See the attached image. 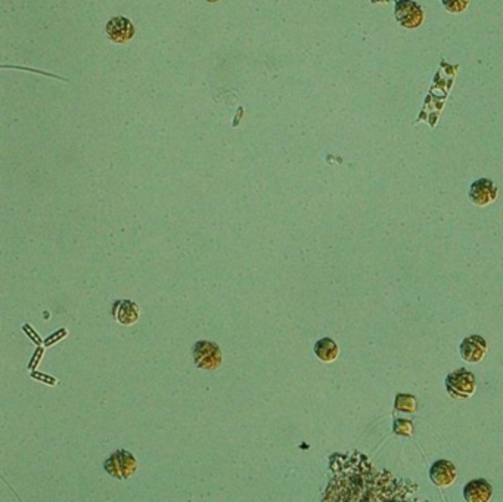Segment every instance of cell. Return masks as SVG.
<instances>
[{
  "label": "cell",
  "instance_id": "8fae6325",
  "mask_svg": "<svg viewBox=\"0 0 503 502\" xmlns=\"http://www.w3.org/2000/svg\"><path fill=\"white\" fill-rule=\"evenodd\" d=\"M314 355L322 362L331 364L338 359L339 347L332 338H320L314 345Z\"/></svg>",
  "mask_w": 503,
  "mask_h": 502
},
{
  "label": "cell",
  "instance_id": "277c9868",
  "mask_svg": "<svg viewBox=\"0 0 503 502\" xmlns=\"http://www.w3.org/2000/svg\"><path fill=\"white\" fill-rule=\"evenodd\" d=\"M394 15L397 23L409 30L418 28L424 23V11L413 0H397Z\"/></svg>",
  "mask_w": 503,
  "mask_h": 502
},
{
  "label": "cell",
  "instance_id": "7c38bea8",
  "mask_svg": "<svg viewBox=\"0 0 503 502\" xmlns=\"http://www.w3.org/2000/svg\"><path fill=\"white\" fill-rule=\"evenodd\" d=\"M418 408V400L413 394L398 393L394 400V409L403 414H415Z\"/></svg>",
  "mask_w": 503,
  "mask_h": 502
},
{
  "label": "cell",
  "instance_id": "6da1fadb",
  "mask_svg": "<svg viewBox=\"0 0 503 502\" xmlns=\"http://www.w3.org/2000/svg\"><path fill=\"white\" fill-rule=\"evenodd\" d=\"M446 390L452 399L465 400L470 399L477 390L475 375L465 370L459 368L446 377Z\"/></svg>",
  "mask_w": 503,
  "mask_h": 502
},
{
  "label": "cell",
  "instance_id": "8992f818",
  "mask_svg": "<svg viewBox=\"0 0 503 502\" xmlns=\"http://www.w3.org/2000/svg\"><path fill=\"white\" fill-rule=\"evenodd\" d=\"M497 192H499L497 187L494 185L493 180L487 177H481L471 185L468 197L472 204L478 207H485L493 203V201L497 198Z\"/></svg>",
  "mask_w": 503,
  "mask_h": 502
},
{
  "label": "cell",
  "instance_id": "5bb4252c",
  "mask_svg": "<svg viewBox=\"0 0 503 502\" xmlns=\"http://www.w3.org/2000/svg\"><path fill=\"white\" fill-rule=\"evenodd\" d=\"M441 4L443 8H445L448 12L459 14V12H464L468 8L470 0H441Z\"/></svg>",
  "mask_w": 503,
  "mask_h": 502
},
{
  "label": "cell",
  "instance_id": "3957f363",
  "mask_svg": "<svg viewBox=\"0 0 503 502\" xmlns=\"http://www.w3.org/2000/svg\"><path fill=\"white\" fill-rule=\"evenodd\" d=\"M192 355H194V362L198 368L201 370H217L221 365V350L220 347L213 343V341H196L194 349H192Z\"/></svg>",
  "mask_w": 503,
  "mask_h": 502
},
{
  "label": "cell",
  "instance_id": "30bf717a",
  "mask_svg": "<svg viewBox=\"0 0 503 502\" xmlns=\"http://www.w3.org/2000/svg\"><path fill=\"white\" fill-rule=\"evenodd\" d=\"M464 498L468 502H489L493 498V488L485 479L471 480L464 488Z\"/></svg>",
  "mask_w": 503,
  "mask_h": 502
},
{
  "label": "cell",
  "instance_id": "4fadbf2b",
  "mask_svg": "<svg viewBox=\"0 0 503 502\" xmlns=\"http://www.w3.org/2000/svg\"><path fill=\"white\" fill-rule=\"evenodd\" d=\"M393 432L398 436L411 437V436H413V423L411 419H406V418H397L394 421Z\"/></svg>",
  "mask_w": 503,
  "mask_h": 502
},
{
  "label": "cell",
  "instance_id": "2e32d148",
  "mask_svg": "<svg viewBox=\"0 0 503 502\" xmlns=\"http://www.w3.org/2000/svg\"><path fill=\"white\" fill-rule=\"evenodd\" d=\"M206 2H208V4H216V2H220V0H206Z\"/></svg>",
  "mask_w": 503,
  "mask_h": 502
},
{
  "label": "cell",
  "instance_id": "7a4b0ae2",
  "mask_svg": "<svg viewBox=\"0 0 503 502\" xmlns=\"http://www.w3.org/2000/svg\"><path fill=\"white\" fill-rule=\"evenodd\" d=\"M104 469L110 476L118 480H126L134 474L137 469V463H136V458L130 452L125 449H118L105 461Z\"/></svg>",
  "mask_w": 503,
  "mask_h": 502
},
{
  "label": "cell",
  "instance_id": "5b68a950",
  "mask_svg": "<svg viewBox=\"0 0 503 502\" xmlns=\"http://www.w3.org/2000/svg\"><path fill=\"white\" fill-rule=\"evenodd\" d=\"M487 349H489V345H487L486 338L474 334V335L464 338V341L460 343L459 353H460V357L464 359L465 362L478 364V362H481L482 359H485Z\"/></svg>",
  "mask_w": 503,
  "mask_h": 502
},
{
  "label": "cell",
  "instance_id": "9a60e30c",
  "mask_svg": "<svg viewBox=\"0 0 503 502\" xmlns=\"http://www.w3.org/2000/svg\"><path fill=\"white\" fill-rule=\"evenodd\" d=\"M372 4H381V2H391V0H371Z\"/></svg>",
  "mask_w": 503,
  "mask_h": 502
},
{
  "label": "cell",
  "instance_id": "ba28073f",
  "mask_svg": "<svg viewBox=\"0 0 503 502\" xmlns=\"http://www.w3.org/2000/svg\"><path fill=\"white\" fill-rule=\"evenodd\" d=\"M457 477V470L449 459H438L430 469V479L437 488L450 486Z\"/></svg>",
  "mask_w": 503,
  "mask_h": 502
},
{
  "label": "cell",
  "instance_id": "9c48e42d",
  "mask_svg": "<svg viewBox=\"0 0 503 502\" xmlns=\"http://www.w3.org/2000/svg\"><path fill=\"white\" fill-rule=\"evenodd\" d=\"M140 309L130 300H118L112 306V318L123 325H133L139 320Z\"/></svg>",
  "mask_w": 503,
  "mask_h": 502
},
{
  "label": "cell",
  "instance_id": "52a82bcc",
  "mask_svg": "<svg viewBox=\"0 0 503 502\" xmlns=\"http://www.w3.org/2000/svg\"><path fill=\"white\" fill-rule=\"evenodd\" d=\"M105 33L114 43H126L134 37V26L126 16H114L107 23Z\"/></svg>",
  "mask_w": 503,
  "mask_h": 502
}]
</instances>
